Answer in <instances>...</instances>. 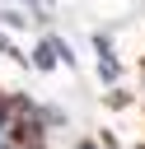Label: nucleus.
I'll return each mask as SVG.
<instances>
[{
    "label": "nucleus",
    "mask_w": 145,
    "mask_h": 149,
    "mask_svg": "<svg viewBox=\"0 0 145 149\" xmlns=\"http://www.w3.org/2000/svg\"><path fill=\"white\" fill-rule=\"evenodd\" d=\"M33 61H37V65H42V70H51V61H56V56H51V47H47V42H42V47H37V51H33Z\"/></svg>",
    "instance_id": "1"
},
{
    "label": "nucleus",
    "mask_w": 145,
    "mask_h": 149,
    "mask_svg": "<svg viewBox=\"0 0 145 149\" xmlns=\"http://www.w3.org/2000/svg\"><path fill=\"white\" fill-rule=\"evenodd\" d=\"M5 121H14V112H9V102L0 98V126H5Z\"/></svg>",
    "instance_id": "2"
}]
</instances>
